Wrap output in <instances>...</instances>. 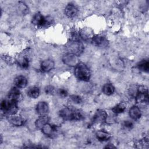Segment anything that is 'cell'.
<instances>
[{
    "instance_id": "obj_1",
    "label": "cell",
    "mask_w": 149,
    "mask_h": 149,
    "mask_svg": "<svg viewBox=\"0 0 149 149\" xmlns=\"http://www.w3.org/2000/svg\"><path fill=\"white\" fill-rule=\"evenodd\" d=\"M59 116L66 120H80L83 116L81 112L70 107H64L59 112Z\"/></svg>"
},
{
    "instance_id": "obj_2",
    "label": "cell",
    "mask_w": 149,
    "mask_h": 149,
    "mask_svg": "<svg viewBox=\"0 0 149 149\" xmlns=\"http://www.w3.org/2000/svg\"><path fill=\"white\" fill-rule=\"evenodd\" d=\"M74 73L79 80L87 81L91 77V72L88 66L82 62H79L75 67Z\"/></svg>"
},
{
    "instance_id": "obj_3",
    "label": "cell",
    "mask_w": 149,
    "mask_h": 149,
    "mask_svg": "<svg viewBox=\"0 0 149 149\" xmlns=\"http://www.w3.org/2000/svg\"><path fill=\"white\" fill-rule=\"evenodd\" d=\"M32 23L39 27H48L54 23V19L50 16H44L41 13L37 12L32 17Z\"/></svg>"
},
{
    "instance_id": "obj_4",
    "label": "cell",
    "mask_w": 149,
    "mask_h": 149,
    "mask_svg": "<svg viewBox=\"0 0 149 149\" xmlns=\"http://www.w3.org/2000/svg\"><path fill=\"white\" fill-rule=\"evenodd\" d=\"M18 102L15 100L7 98L2 101L1 103V109L2 112L8 115L16 113L18 110Z\"/></svg>"
},
{
    "instance_id": "obj_5",
    "label": "cell",
    "mask_w": 149,
    "mask_h": 149,
    "mask_svg": "<svg viewBox=\"0 0 149 149\" xmlns=\"http://www.w3.org/2000/svg\"><path fill=\"white\" fill-rule=\"evenodd\" d=\"M66 48L68 52L76 55L77 56L80 55L84 49L83 43L79 41L70 40L67 44Z\"/></svg>"
},
{
    "instance_id": "obj_6",
    "label": "cell",
    "mask_w": 149,
    "mask_h": 149,
    "mask_svg": "<svg viewBox=\"0 0 149 149\" xmlns=\"http://www.w3.org/2000/svg\"><path fill=\"white\" fill-rule=\"evenodd\" d=\"M134 98L137 102H148V93L147 87L144 86H137V93Z\"/></svg>"
},
{
    "instance_id": "obj_7",
    "label": "cell",
    "mask_w": 149,
    "mask_h": 149,
    "mask_svg": "<svg viewBox=\"0 0 149 149\" xmlns=\"http://www.w3.org/2000/svg\"><path fill=\"white\" fill-rule=\"evenodd\" d=\"M62 61L65 65L70 67H75L80 62L78 56L69 52L63 55Z\"/></svg>"
},
{
    "instance_id": "obj_8",
    "label": "cell",
    "mask_w": 149,
    "mask_h": 149,
    "mask_svg": "<svg viewBox=\"0 0 149 149\" xmlns=\"http://www.w3.org/2000/svg\"><path fill=\"white\" fill-rule=\"evenodd\" d=\"M91 42L94 46L101 48L107 47L109 44V41L107 38L102 35H95L93 36Z\"/></svg>"
},
{
    "instance_id": "obj_9",
    "label": "cell",
    "mask_w": 149,
    "mask_h": 149,
    "mask_svg": "<svg viewBox=\"0 0 149 149\" xmlns=\"http://www.w3.org/2000/svg\"><path fill=\"white\" fill-rule=\"evenodd\" d=\"M107 113L103 109H98L93 118V122L95 123H102L107 120Z\"/></svg>"
},
{
    "instance_id": "obj_10",
    "label": "cell",
    "mask_w": 149,
    "mask_h": 149,
    "mask_svg": "<svg viewBox=\"0 0 149 149\" xmlns=\"http://www.w3.org/2000/svg\"><path fill=\"white\" fill-rule=\"evenodd\" d=\"M8 121L13 125L16 126H20L24 124V118L16 113L9 115Z\"/></svg>"
},
{
    "instance_id": "obj_11",
    "label": "cell",
    "mask_w": 149,
    "mask_h": 149,
    "mask_svg": "<svg viewBox=\"0 0 149 149\" xmlns=\"http://www.w3.org/2000/svg\"><path fill=\"white\" fill-rule=\"evenodd\" d=\"M36 112L40 115H45L48 113L49 107L45 101H40L36 105Z\"/></svg>"
},
{
    "instance_id": "obj_12",
    "label": "cell",
    "mask_w": 149,
    "mask_h": 149,
    "mask_svg": "<svg viewBox=\"0 0 149 149\" xmlns=\"http://www.w3.org/2000/svg\"><path fill=\"white\" fill-rule=\"evenodd\" d=\"M55 63L53 60L47 59L42 61L40 65V68L43 72H48L52 70L54 68Z\"/></svg>"
},
{
    "instance_id": "obj_13",
    "label": "cell",
    "mask_w": 149,
    "mask_h": 149,
    "mask_svg": "<svg viewBox=\"0 0 149 149\" xmlns=\"http://www.w3.org/2000/svg\"><path fill=\"white\" fill-rule=\"evenodd\" d=\"M77 8L72 3H69L65 9V13L68 17H74L78 13Z\"/></svg>"
},
{
    "instance_id": "obj_14",
    "label": "cell",
    "mask_w": 149,
    "mask_h": 149,
    "mask_svg": "<svg viewBox=\"0 0 149 149\" xmlns=\"http://www.w3.org/2000/svg\"><path fill=\"white\" fill-rule=\"evenodd\" d=\"M8 98L19 102V101L22 98V94L20 90H19V88L17 87H12L8 93Z\"/></svg>"
},
{
    "instance_id": "obj_15",
    "label": "cell",
    "mask_w": 149,
    "mask_h": 149,
    "mask_svg": "<svg viewBox=\"0 0 149 149\" xmlns=\"http://www.w3.org/2000/svg\"><path fill=\"white\" fill-rule=\"evenodd\" d=\"M41 130L44 134L51 137L54 135L55 133L57 130V129L55 125H52L47 123L42 127Z\"/></svg>"
},
{
    "instance_id": "obj_16",
    "label": "cell",
    "mask_w": 149,
    "mask_h": 149,
    "mask_svg": "<svg viewBox=\"0 0 149 149\" xmlns=\"http://www.w3.org/2000/svg\"><path fill=\"white\" fill-rule=\"evenodd\" d=\"M15 84L16 85V87L20 88H23L26 87L27 84V80L24 76L19 75L17 76L14 80Z\"/></svg>"
},
{
    "instance_id": "obj_17",
    "label": "cell",
    "mask_w": 149,
    "mask_h": 149,
    "mask_svg": "<svg viewBox=\"0 0 149 149\" xmlns=\"http://www.w3.org/2000/svg\"><path fill=\"white\" fill-rule=\"evenodd\" d=\"M129 115L130 118L134 120L139 119L141 115L140 108L137 106H133L129 109Z\"/></svg>"
},
{
    "instance_id": "obj_18",
    "label": "cell",
    "mask_w": 149,
    "mask_h": 149,
    "mask_svg": "<svg viewBox=\"0 0 149 149\" xmlns=\"http://www.w3.org/2000/svg\"><path fill=\"white\" fill-rule=\"evenodd\" d=\"M49 120V117L47 115H41L37 119L35 122V126L37 129H42V127L48 123Z\"/></svg>"
},
{
    "instance_id": "obj_19",
    "label": "cell",
    "mask_w": 149,
    "mask_h": 149,
    "mask_svg": "<svg viewBox=\"0 0 149 149\" xmlns=\"http://www.w3.org/2000/svg\"><path fill=\"white\" fill-rule=\"evenodd\" d=\"M79 34L81 40L84 41H88L91 40V38L93 37V36L91 34V31L88 29H83L79 31Z\"/></svg>"
},
{
    "instance_id": "obj_20",
    "label": "cell",
    "mask_w": 149,
    "mask_h": 149,
    "mask_svg": "<svg viewBox=\"0 0 149 149\" xmlns=\"http://www.w3.org/2000/svg\"><path fill=\"white\" fill-rule=\"evenodd\" d=\"M95 136L97 139L100 140V141H107L110 138H111V134L104 130H98L95 133Z\"/></svg>"
},
{
    "instance_id": "obj_21",
    "label": "cell",
    "mask_w": 149,
    "mask_h": 149,
    "mask_svg": "<svg viewBox=\"0 0 149 149\" xmlns=\"http://www.w3.org/2000/svg\"><path fill=\"white\" fill-rule=\"evenodd\" d=\"M40 89L38 87L33 86L30 87L27 90V95L31 98H37L40 95Z\"/></svg>"
},
{
    "instance_id": "obj_22",
    "label": "cell",
    "mask_w": 149,
    "mask_h": 149,
    "mask_svg": "<svg viewBox=\"0 0 149 149\" xmlns=\"http://www.w3.org/2000/svg\"><path fill=\"white\" fill-rule=\"evenodd\" d=\"M137 67L140 71L148 72L149 70V61L147 59L141 60L137 63Z\"/></svg>"
},
{
    "instance_id": "obj_23",
    "label": "cell",
    "mask_w": 149,
    "mask_h": 149,
    "mask_svg": "<svg viewBox=\"0 0 149 149\" xmlns=\"http://www.w3.org/2000/svg\"><path fill=\"white\" fill-rule=\"evenodd\" d=\"M17 63L20 67L23 69H26L29 66V61L27 56H20L17 60Z\"/></svg>"
},
{
    "instance_id": "obj_24",
    "label": "cell",
    "mask_w": 149,
    "mask_h": 149,
    "mask_svg": "<svg viewBox=\"0 0 149 149\" xmlns=\"http://www.w3.org/2000/svg\"><path fill=\"white\" fill-rule=\"evenodd\" d=\"M102 91L107 95H111L115 92V87L111 83H107L102 87Z\"/></svg>"
},
{
    "instance_id": "obj_25",
    "label": "cell",
    "mask_w": 149,
    "mask_h": 149,
    "mask_svg": "<svg viewBox=\"0 0 149 149\" xmlns=\"http://www.w3.org/2000/svg\"><path fill=\"white\" fill-rule=\"evenodd\" d=\"M126 108V104L124 102H120L116 105L112 109V111L113 113L116 114H119L123 112Z\"/></svg>"
},
{
    "instance_id": "obj_26",
    "label": "cell",
    "mask_w": 149,
    "mask_h": 149,
    "mask_svg": "<svg viewBox=\"0 0 149 149\" xmlns=\"http://www.w3.org/2000/svg\"><path fill=\"white\" fill-rule=\"evenodd\" d=\"M44 91L46 94L48 95H54L56 91H55V88L54 86L51 85H48L44 88Z\"/></svg>"
},
{
    "instance_id": "obj_27",
    "label": "cell",
    "mask_w": 149,
    "mask_h": 149,
    "mask_svg": "<svg viewBox=\"0 0 149 149\" xmlns=\"http://www.w3.org/2000/svg\"><path fill=\"white\" fill-rule=\"evenodd\" d=\"M70 98L75 104H80L83 101L82 97L78 95H71L70 96Z\"/></svg>"
},
{
    "instance_id": "obj_28",
    "label": "cell",
    "mask_w": 149,
    "mask_h": 149,
    "mask_svg": "<svg viewBox=\"0 0 149 149\" xmlns=\"http://www.w3.org/2000/svg\"><path fill=\"white\" fill-rule=\"evenodd\" d=\"M56 93L57 94L62 98H65L66 97L68 96V91L65 89V88H59L57 91H56Z\"/></svg>"
},
{
    "instance_id": "obj_29",
    "label": "cell",
    "mask_w": 149,
    "mask_h": 149,
    "mask_svg": "<svg viewBox=\"0 0 149 149\" xmlns=\"http://www.w3.org/2000/svg\"><path fill=\"white\" fill-rule=\"evenodd\" d=\"M133 126L132 122L130 120H125L123 122V126L127 129H131Z\"/></svg>"
},
{
    "instance_id": "obj_30",
    "label": "cell",
    "mask_w": 149,
    "mask_h": 149,
    "mask_svg": "<svg viewBox=\"0 0 149 149\" xmlns=\"http://www.w3.org/2000/svg\"><path fill=\"white\" fill-rule=\"evenodd\" d=\"M105 148H115L116 147L114 146L113 144L112 145L111 144H109L108 145H107V146H105Z\"/></svg>"
}]
</instances>
